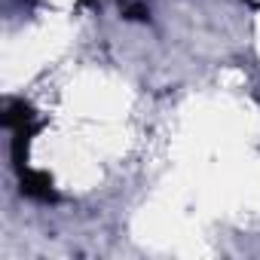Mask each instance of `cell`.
I'll return each instance as SVG.
<instances>
[{"label": "cell", "mask_w": 260, "mask_h": 260, "mask_svg": "<svg viewBox=\"0 0 260 260\" xmlns=\"http://www.w3.org/2000/svg\"><path fill=\"white\" fill-rule=\"evenodd\" d=\"M22 193L31 196V199H52V184L46 175L40 172H22Z\"/></svg>", "instance_id": "cell-1"}]
</instances>
